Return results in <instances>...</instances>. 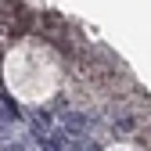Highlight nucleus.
<instances>
[{
  "label": "nucleus",
  "instance_id": "1",
  "mask_svg": "<svg viewBox=\"0 0 151 151\" xmlns=\"http://www.w3.org/2000/svg\"><path fill=\"white\" fill-rule=\"evenodd\" d=\"M4 83L22 104H40L58 90V61H54L50 47L22 40L11 47L7 61H4Z\"/></svg>",
  "mask_w": 151,
  "mask_h": 151
},
{
  "label": "nucleus",
  "instance_id": "2",
  "mask_svg": "<svg viewBox=\"0 0 151 151\" xmlns=\"http://www.w3.org/2000/svg\"><path fill=\"white\" fill-rule=\"evenodd\" d=\"M111 151H133V147H111Z\"/></svg>",
  "mask_w": 151,
  "mask_h": 151
}]
</instances>
